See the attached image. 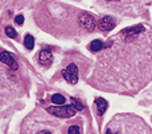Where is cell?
<instances>
[{"instance_id": "9c48e42d", "label": "cell", "mask_w": 152, "mask_h": 134, "mask_svg": "<svg viewBox=\"0 0 152 134\" xmlns=\"http://www.w3.org/2000/svg\"><path fill=\"white\" fill-rule=\"evenodd\" d=\"M51 102L54 103V105H65L66 98L63 97V95H61V94H54L51 97Z\"/></svg>"}, {"instance_id": "7a4b0ae2", "label": "cell", "mask_w": 152, "mask_h": 134, "mask_svg": "<svg viewBox=\"0 0 152 134\" xmlns=\"http://www.w3.org/2000/svg\"><path fill=\"white\" fill-rule=\"evenodd\" d=\"M62 75L69 83L75 85V83L78 82V67L74 64V63H70L66 69L62 71Z\"/></svg>"}, {"instance_id": "52a82bcc", "label": "cell", "mask_w": 152, "mask_h": 134, "mask_svg": "<svg viewBox=\"0 0 152 134\" xmlns=\"http://www.w3.org/2000/svg\"><path fill=\"white\" fill-rule=\"evenodd\" d=\"M96 106H97V111H98V115H104V113L108 109V102H106L104 98H96Z\"/></svg>"}, {"instance_id": "9a60e30c", "label": "cell", "mask_w": 152, "mask_h": 134, "mask_svg": "<svg viewBox=\"0 0 152 134\" xmlns=\"http://www.w3.org/2000/svg\"><path fill=\"white\" fill-rule=\"evenodd\" d=\"M108 1H120V0H108Z\"/></svg>"}, {"instance_id": "3957f363", "label": "cell", "mask_w": 152, "mask_h": 134, "mask_svg": "<svg viewBox=\"0 0 152 134\" xmlns=\"http://www.w3.org/2000/svg\"><path fill=\"white\" fill-rule=\"evenodd\" d=\"M0 62H3L4 64H7L11 70L16 71L18 70V62H16V58L8 51H3L0 54Z\"/></svg>"}, {"instance_id": "6da1fadb", "label": "cell", "mask_w": 152, "mask_h": 134, "mask_svg": "<svg viewBox=\"0 0 152 134\" xmlns=\"http://www.w3.org/2000/svg\"><path fill=\"white\" fill-rule=\"evenodd\" d=\"M47 113L55 115V117L59 118H70L74 117L75 113H77V109L74 107V105H67V106H62V105H55L51 107L46 109Z\"/></svg>"}, {"instance_id": "5bb4252c", "label": "cell", "mask_w": 152, "mask_h": 134, "mask_svg": "<svg viewBox=\"0 0 152 134\" xmlns=\"http://www.w3.org/2000/svg\"><path fill=\"white\" fill-rule=\"evenodd\" d=\"M15 22H16V24H19V26H22V24L24 23V17L22 16V15H18V16L15 17Z\"/></svg>"}, {"instance_id": "277c9868", "label": "cell", "mask_w": 152, "mask_h": 134, "mask_svg": "<svg viewBox=\"0 0 152 134\" xmlns=\"http://www.w3.org/2000/svg\"><path fill=\"white\" fill-rule=\"evenodd\" d=\"M80 24L88 31H92L94 28V19H93L92 15L89 14H82L80 17Z\"/></svg>"}, {"instance_id": "4fadbf2b", "label": "cell", "mask_w": 152, "mask_h": 134, "mask_svg": "<svg viewBox=\"0 0 152 134\" xmlns=\"http://www.w3.org/2000/svg\"><path fill=\"white\" fill-rule=\"evenodd\" d=\"M67 131H69V134H78V133H81V129H80V126L73 125V126H70Z\"/></svg>"}, {"instance_id": "ba28073f", "label": "cell", "mask_w": 152, "mask_h": 134, "mask_svg": "<svg viewBox=\"0 0 152 134\" xmlns=\"http://www.w3.org/2000/svg\"><path fill=\"white\" fill-rule=\"evenodd\" d=\"M102 47H104L102 40H100V39H96V40H93V42L90 43V51H93V52L101 51V50H102Z\"/></svg>"}, {"instance_id": "8992f818", "label": "cell", "mask_w": 152, "mask_h": 134, "mask_svg": "<svg viewBox=\"0 0 152 134\" xmlns=\"http://www.w3.org/2000/svg\"><path fill=\"white\" fill-rule=\"evenodd\" d=\"M116 23H115V20L112 19L110 16H105L101 19V22L98 23V27H100L102 31H109V30L115 28Z\"/></svg>"}, {"instance_id": "5b68a950", "label": "cell", "mask_w": 152, "mask_h": 134, "mask_svg": "<svg viewBox=\"0 0 152 134\" xmlns=\"http://www.w3.org/2000/svg\"><path fill=\"white\" fill-rule=\"evenodd\" d=\"M39 62L40 64L46 66V67H50V64H51L53 62V54L51 51H49V50H42V51L39 52Z\"/></svg>"}, {"instance_id": "8fae6325", "label": "cell", "mask_w": 152, "mask_h": 134, "mask_svg": "<svg viewBox=\"0 0 152 134\" xmlns=\"http://www.w3.org/2000/svg\"><path fill=\"white\" fill-rule=\"evenodd\" d=\"M6 35L8 38H11V39H15V38L18 36V32L15 31L12 27H7V28H6Z\"/></svg>"}, {"instance_id": "7c38bea8", "label": "cell", "mask_w": 152, "mask_h": 134, "mask_svg": "<svg viewBox=\"0 0 152 134\" xmlns=\"http://www.w3.org/2000/svg\"><path fill=\"white\" fill-rule=\"evenodd\" d=\"M72 103L74 105V107L77 109V110H80V111H81V110H83V105L77 99V98H72Z\"/></svg>"}, {"instance_id": "30bf717a", "label": "cell", "mask_w": 152, "mask_h": 134, "mask_svg": "<svg viewBox=\"0 0 152 134\" xmlns=\"http://www.w3.org/2000/svg\"><path fill=\"white\" fill-rule=\"evenodd\" d=\"M34 43H35V40H34V38H32V35H26V36H24V46H26L27 50L34 49Z\"/></svg>"}]
</instances>
